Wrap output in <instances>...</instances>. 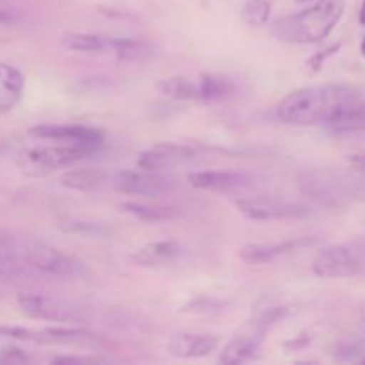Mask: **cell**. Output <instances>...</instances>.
Instances as JSON below:
<instances>
[{
	"label": "cell",
	"mask_w": 365,
	"mask_h": 365,
	"mask_svg": "<svg viewBox=\"0 0 365 365\" xmlns=\"http://www.w3.org/2000/svg\"><path fill=\"white\" fill-rule=\"evenodd\" d=\"M359 100V91L346 84L309 86L289 93L277 106L278 120L287 125L312 127L328 123L337 110Z\"/></svg>",
	"instance_id": "6da1fadb"
},
{
	"label": "cell",
	"mask_w": 365,
	"mask_h": 365,
	"mask_svg": "<svg viewBox=\"0 0 365 365\" xmlns=\"http://www.w3.org/2000/svg\"><path fill=\"white\" fill-rule=\"evenodd\" d=\"M344 0H319L296 14L280 18L271 27V34L284 43L310 45L330 36L344 14Z\"/></svg>",
	"instance_id": "7a4b0ae2"
},
{
	"label": "cell",
	"mask_w": 365,
	"mask_h": 365,
	"mask_svg": "<svg viewBox=\"0 0 365 365\" xmlns=\"http://www.w3.org/2000/svg\"><path fill=\"white\" fill-rule=\"evenodd\" d=\"M100 150L75 143H57V145L34 146L27 148L18 155L16 164L29 177H43L61 168L71 166L78 160L95 157Z\"/></svg>",
	"instance_id": "3957f363"
},
{
	"label": "cell",
	"mask_w": 365,
	"mask_h": 365,
	"mask_svg": "<svg viewBox=\"0 0 365 365\" xmlns=\"http://www.w3.org/2000/svg\"><path fill=\"white\" fill-rule=\"evenodd\" d=\"M319 278H348L365 273V245L346 242L323 250L312 264Z\"/></svg>",
	"instance_id": "277c9868"
},
{
	"label": "cell",
	"mask_w": 365,
	"mask_h": 365,
	"mask_svg": "<svg viewBox=\"0 0 365 365\" xmlns=\"http://www.w3.org/2000/svg\"><path fill=\"white\" fill-rule=\"evenodd\" d=\"M0 335L18 339V341L34 342V344L46 346H77V348L96 349L102 346L100 337L82 328L66 327H46L41 330H29L20 327H0Z\"/></svg>",
	"instance_id": "5b68a950"
},
{
	"label": "cell",
	"mask_w": 365,
	"mask_h": 365,
	"mask_svg": "<svg viewBox=\"0 0 365 365\" xmlns=\"http://www.w3.org/2000/svg\"><path fill=\"white\" fill-rule=\"evenodd\" d=\"M298 184L305 195H309L310 198L323 203V205H341L349 196L356 195V191L353 189V180L341 177L337 171H305V173L299 175Z\"/></svg>",
	"instance_id": "8992f818"
},
{
	"label": "cell",
	"mask_w": 365,
	"mask_h": 365,
	"mask_svg": "<svg viewBox=\"0 0 365 365\" xmlns=\"http://www.w3.org/2000/svg\"><path fill=\"white\" fill-rule=\"evenodd\" d=\"M18 305L21 312L31 319L50 321V323H81L88 319V310L82 307L43 294L24 292L18 296Z\"/></svg>",
	"instance_id": "52a82bcc"
},
{
	"label": "cell",
	"mask_w": 365,
	"mask_h": 365,
	"mask_svg": "<svg viewBox=\"0 0 365 365\" xmlns=\"http://www.w3.org/2000/svg\"><path fill=\"white\" fill-rule=\"evenodd\" d=\"M239 212L253 221L273 220H296L309 214V209L302 203L289 200L273 198V196H255V198H241L235 202Z\"/></svg>",
	"instance_id": "ba28073f"
},
{
	"label": "cell",
	"mask_w": 365,
	"mask_h": 365,
	"mask_svg": "<svg viewBox=\"0 0 365 365\" xmlns=\"http://www.w3.org/2000/svg\"><path fill=\"white\" fill-rule=\"evenodd\" d=\"M198 157V150L192 146L177 145V143H159V145H153L152 148H146L139 153L138 166L139 170L157 173V171L173 170V168L196 163Z\"/></svg>",
	"instance_id": "9c48e42d"
},
{
	"label": "cell",
	"mask_w": 365,
	"mask_h": 365,
	"mask_svg": "<svg viewBox=\"0 0 365 365\" xmlns=\"http://www.w3.org/2000/svg\"><path fill=\"white\" fill-rule=\"evenodd\" d=\"M29 135L41 141L53 143H75V145H86L91 148L102 150L103 134L98 128L88 127V125H68V123H46L29 128Z\"/></svg>",
	"instance_id": "30bf717a"
},
{
	"label": "cell",
	"mask_w": 365,
	"mask_h": 365,
	"mask_svg": "<svg viewBox=\"0 0 365 365\" xmlns=\"http://www.w3.org/2000/svg\"><path fill=\"white\" fill-rule=\"evenodd\" d=\"M271 328L264 323L260 317H257L245 331H241L239 335H235L225 349L221 351L220 362L221 364H242L252 360L257 353L260 351V346H262L264 335L269 331Z\"/></svg>",
	"instance_id": "8fae6325"
},
{
	"label": "cell",
	"mask_w": 365,
	"mask_h": 365,
	"mask_svg": "<svg viewBox=\"0 0 365 365\" xmlns=\"http://www.w3.org/2000/svg\"><path fill=\"white\" fill-rule=\"evenodd\" d=\"M189 184L195 189L214 192H228L235 189L246 187L252 178L241 171H228V170H205L195 171L187 177Z\"/></svg>",
	"instance_id": "7c38bea8"
},
{
	"label": "cell",
	"mask_w": 365,
	"mask_h": 365,
	"mask_svg": "<svg viewBox=\"0 0 365 365\" xmlns=\"http://www.w3.org/2000/svg\"><path fill=\"white\" fill-rule=\"evenodd\" d=\"M113 187L123 195L157 198L163 191V182L150 171L121 170L113 177Z\"/></svg>",
	"instance_id": "4fadbf2b"
},
{
	"label": "cell",
	"mask_w": 365,
	"mask_h": 365,
	"mask_svg": "<svg viewBox=\"0 0 365 365\" xmlns=\"http://www.w3.org/2000/svg\"><path fill=\"white\" fill-rule=\"evenodd\" d=\"M217 348H220V339L207 334H175L168 342L171 355L182 360L203 359Z\"/></svg>",
	"instance_id": "5bb4252c"
},
{
	"label": "cell",
	"mask_w": 365,
	"mask_h": 365,
	"mask_svg": "<svg viewBox=\"0 0 365 365\" xmlns=\"http://www.w3.org/2000/svg\"><path fill=\"white\" fill-rule=\"evenodd\" d=\"M303 245H307L305 239H291V241L274 242V245H248L241 248L239 259L246 264L260 266V264L274 262L280 257L291 255L296 250L302 248Z\"/></svg>",
	"instance_id": "9a60e30c"
},
{
	"label": "cell",
	"mask_w": 365,
	"mask_h": 365,
	"mask_svg": "<svg viewBox=\"0 0 365 365\" xmlns=\"http://www.w3.org/2000/svg\"><path fill=\"white\" fill-rule=\"evenodd\" d=\"M180 253L182 246L177 241H173V239H166V241H153L148 242V245L139 246L138 250L132 252L130 260L135 266L157 267L166 262H171Z\"/></svg>",
	"instance_id": "2e32d148"
},
{
	"label": "cell",
	"mask_w": 365,
	"mask_h": 365,
	"mask_svg": "<svg viewBox=\"0 0 365 365\" xmlns=\"http://www.w3.org/2000/svg\"><path fill=\"white\" fill-rule=\"evenodd\" d=\"M235 93V84L225 75L203 73L196 81V100L203 103L225 102Z\"/></svg>",
	"instance_id": "e0dca14e"
},
{
	"label": "cell",
	"mask_w": 365,
	"mask_h": 365,
	"mask_svg": "<svg viewBox=\"0 0 365 365\" xmlns=\"http://www.w3.org/2000/svg\"><path fill=\"white\" fill-rule=\"evenodd\" d=\"M25 78L20 70L7 63H0V113L13 110L24 95Z\"/></svg>",
	"instance_id": "ac0fdd59"
},
{
	"label": "cell",
	"mask_w": 365,
	"mask_h": 365,
	"mask_svg": "<svg viewBox=\"0 0 365 365\" xmlns=\"http://www.w3.org/2000/svg\"><path fill=\"white\" fill-rule=\"evenodd\" d=\"M328 128L337 134L365 130V102H351L342 107L328 120Z\"/></svg>",
	"instance_id": "d6986e66"
},
{
	"label": "cell",
	"mask_w": 365,
	"mask_h": 365,
	"mask_svg": "<svg viewBox=\"0 0 365 365\" xmlns=\"http://www.w3.org/2000/svg\"><path fill=\"white\" fill-rule=\"evenodd\" d=\"M61 41L66 48L82 53H106L113 50V36H100L91 32H64Z\"/></svg>",
	"instance_id": "ffe728a7"
},
{
	"label": "cell",
	"mask_w": 365,
	"mask_h": 365,
	"mask_svg": "<svg viewBox=\"0 0 365 365\" xmlns=\"http://www.w3.org/2000/svg\"><path fill=\"white\" fill-rule=\"evenodd\" d=\"M120 209L130 216L138 217L139 221L146 223H163V221H173L180 216V210L177 207H164V205H143V203L127 202L121 203Z\"/></svg>",
	"instance_id": "44dd1931"
},
{
	"label": "cell",
	"mask_w": 365,
	"mask_h": 365,
	"mask_svg": "<svg viewBox=\"0 0 365 365\" xmlns=\"http://www.w3.org/2000/svg\"><path fill=\"white\" fill-rule=\"evenodd\" d=\"M155 89L164 98L173 102H191L196 100V81L187 77H168L160 78L155 84Z\"/></svg>",
	"instance_id": "7402d4cb"
},
{
	"label": "cell",
	"mask_w": 365,
	"mask_h": 365,
	"mask_svg": "<svg viewBox=\"0 0 365 365\" xmlns=\"http://www.w3.org/2000/svg\"><path fill=\"white\" fill-rule=\"evenodd\" d=\"M59 182L61 185L73 189V191H91L106 182V173L100 170H93V168H78V170L64 173Z\"/></svg>",
	"instance_id": "603a6c76"
},
{
	"label": "cell",
	"mask_w": 365,
	"mask_h": 365,
	"mask_svg": "<svg viewBox=\"0 0 365 365\" xmlns=\"http://www.w3.org/2000/svg\"><path fill=\"white\" fill-rule=\"evenodd\" d=\"M110 52L120 61H141L152 53V46L145 39L113 38V50Z\"/></svg>",
	"instance_id": "cb8c5ba5"
},
{
	"label": "cell",
	"mask_w": 365,
	"mask_h": 365,
	"mask_svg": "<svg viewBox=\"0 0 365 365\" xmlns=\"http://www.w3.org/2000/svg\"><path fill=\"white\" fill-rule=\"evenodd\" d=\"M269 14L271 4L267 0H248L241 11L242 20L250 27H262V25H266L269 21Z\"/></svg>",
	"instance_id": "d4e9b609"
},
{
	"label": "cell",
	"mask_w": 365,
	"mask_h": 365,
	"mask_svg": "<svg viewBox=\"0 0 365 365\" xmlns=\"http://www.w3.org/2000/svg\"><path fill=\"white\" fill-rule=\"evenodd\" d=\"M337 359L365 364V342H348L337 348Z\"/></svg>",
	"instance_id": "484cf974"
},
{
	"label": "cell",
	"mask_w": 365,
	"mask_h": 365,
	"mask_svg": "<svg viewBox=\"0 0 365 365\" xmlns=\"http://www.w3.org/2000/svg\"><path fill=\"white\" fill-rule=\"evenodd\" d=\"M335 50H339V45H335V46H331V48H328V50H323V52L316 53V56H314L312 59L309 61V66L312 68L314 71H317V70H319L321 66H323V61L327 59V57L334 56V53H335Z\"/></svg>",
	"instance_id": "4316f807"
},
{
	"label": "cell",
	"mask_w": 365,
	"mask_h": 365,
	"mask_svg": "<svg viewBox=\"0 0 365 365\" xmlns=\"http://www.w3.org/2000/svg\"><path fill=\"white\" fill-rule=\"evenodd\" d=\"M27 355L20 351V349H7L6 353L2 355L0 362H7V364H16V362H27Z\"/></svg>",
	"instance_id": "83f0119b"
},
{
	"label": "cell",
	"mask_w": 365,
	"mask_h": 365,
	"mask_svg": "<svg viewBox=\"0 0 365 365\" xmlns=\"http://www.w3.org/2000/svg\"><path fill=\"white\" fill-rule=\"evenodd\" d=\"M348 160L353 164V166L356 168V170L365 173V153H364V155H351Z\"/></svg>",
	"instance_id": "f1b7e54d"
},
{
	"label": "cell",
	"mask_w": 365,
	"mask_h": 365,
	"mask_svg": "<svg viewBox=\"0 0 365 365\" xmlns=\"http://www.w3.org/2000/svg\"><path fill=\"white\" fill-rule=\"evenodd\" d=\"M13 21V18H11L9 13H6V11L0 9V25H7Z\"/></svg>",
	"instance_id": "f546056e"
},
{
	"label": "cell",
	"mask_w": 365,
	"mask_h": 365,
	"mask_svg": "<svg viewBox=\"0 0 365 365\" xmlns=\"http://www.w3.org/2000/svg\"><path fill=\"white\" fill-rule=\"evenodd\" d=\"M359 20H360V24L365 25V0H364V4H362V7H360V16H359Z\"/></svg>",
	"instance_id": "4dcf8cb0"
},
{
	"label": "cell",
	"mask_w": 365,
	"mask_h": 365,
	"mask_svg": "<svg viewBox=\"0 0 365 365\" xmlns=\"http://www.w3.org/2000/svg\"><path fill=\"white\" fill-rule=\"evenodd\" d=\"M360 50H362V56L365 57V38H364V41H362V46H360Z\"/></svg>",
	"instance_id": "1f68e13d"
},
{
	"label": "cell",
	"mask_w": 365,
	"mask_h": 365,
	"mask_svg": "<svg viewBox=\"0 0 365 365\" xmlns=\"http://www.w3.org/2000/svg\"><path fill=\"white\" fill-rule=\"evenodd\" d=\"M296 4H305V2H310V0H294Z\"/></svg>",
	"instance_id": "d6a6232c"
}]
</instances>
